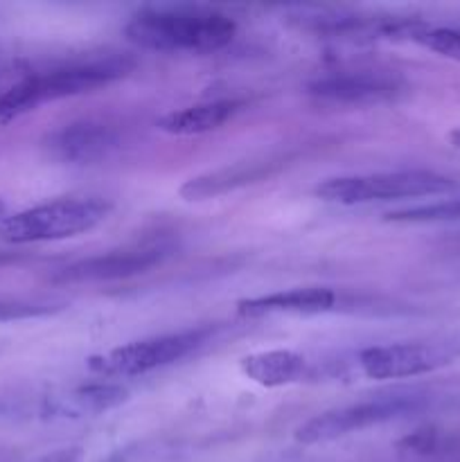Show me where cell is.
Here are the masks:
<instances>
[{
	"label": "cell",
	"instance_id": "cell-1",
	"mask_svg": "<svg viewBox=\"0 0 460 462\" xmlns=\"http://www.w3.org/2000/svg\"><path fill=\"white\" fill-rule=\"evenodd\" d=\"M235 21L206 7H149L124 27L131 43L158 52H215L233 41Z\"/></svg>",
	"mask_w": 460,
	"mask_h": 462
},
{
	"label": "cell",
	"instance_id": "cell-2",
	"mask_svg": "<svg viewBox=\"0 0 460 462\" xmlns=\"http://www.w3.org/2000/svg\"><path fill=\"white\" fill-rule=\"evenodd\" d=\"M131 68L133 63L126 59L104 57L30 72L0 93V125H9L16 117L39 108L41 104L75 97L81 93H93V90L124 77Z\"/></svg>",
	"mask_w": 460,
	"mask_h": 462
},
{
	"label": "cell",
	"instance_id": "cell-3",
	"mask_svg": "<svg viewBox=\"0 0 460 462\" xmlns=\"http://www.w3.org/2000/svg\"><path fill=\"white\" fill-rule=\"evenodd\" d=\"M99 197L54 199L0 219V239L7 244L57 242L97 228L111 212Z\"/></svg>",
	"mask_w": 460,
	"mask_h": 462
},
{
	"label": "cell",
	"instance_id": "cell-4",
	"mask_svg": "<svg viewBox=\"0 0 460 462\" xmlns=\"http://www.w3.org/2000/svg\"><path fill=\"white\" fill-rule=\"evenodd\" d=\"M454 189L455 180L449 176L428 170H404L327 179L316 188V197L338 206H361L373 201L442 197Z\"/></svg>",
	"mask_w": 460,
	"mask_h": 462
},
{
	"label": "cell",
	"instance_id": "cell-5",
	"mask_svg": "<svg viewBox=\"0 0 460 462\" xmlns=\"http://www.w3.org/2000/svg\"><path fill=\"white\" fill-rule=\"evenodd\" d=\"M460 359V332L431 341L391 343L365 347L356 365L368 379H406L433 373Z\"/></svg>",
	"mask_w": 460,
	"mask_h": 462
},
{
	"label": "cell",
	"instance_id": "cell-6",
	"mask_svg": "<svg viewBox=\"0 0 460 462\" xmlns=\"http://www.w3.org/2000/svg\"><path fill=\"white\" fill-rule=\"evenodd\" d=\"M206 337L207 329H185V332L143 338V341L126 343V346L90 356L88 368L90 373L102 374V377H138V374L176 364L197 350L206 341Z\"/></svg>",
	"mask_w": 460,
	"mask_h": 462
},
{
	"label": "cell",
	"instance_id": "cell-7",
	"mask_svg": "<svg viewBox=\"0 0 460 462\" xmlns=\"http://www.w3.org/2000/svg\"><path fill=\"white\" fill-rule=\"evenodd\" d=\"M418 406L419 397L409 393V395L379 397V400L361 402V404L345 406V409L327 411V413L316 415L314 420L302 424L296 431V440L300 445H320V442L338 440V438H345L350 433L391 422L400 415L410 413Z\"/></svg>",
	"mask_w": 460,
	"mask_h": 462
},
{
	"label": "cell",
	"instance_id": "cell-8",
	"mask_svg": "<svg viewBox=\"0 0 460 462\" xmlns=\"http://www.w3.org/2000/svg\"><path fill=\"white\" fill-rule=\"evenodd\" d=\"M170 253V246L158 244H143V246H129L122 251L104 253V255L88 257L77 264L66 266L57 280L61 282H102V280L129 278V275L144 273L156 266L162 257Z\"/></svg>",
	"mask_w": 460,
	"mask_h": 462
},
{
	"label": "cell",
	"instance_id": "cell-9",
	"mask_svg": "<svg viewBox=\"0 0 460 462\" xmlns=\"http://www.w3.org/2000/svg\"><path fill=\"white\" fill-rule=\"evenodd\" d=\"M400 90L401 81L386 72H341L309 84V93L314 97L336 104L383 102L395 97Z\"/></svg>",
	"mask_w": 460,
	"mask_h": 462
},
{
	"label": "cell",
	"instance_id": "cell-10",
	"mask_svg": "<svg viewBox=\"0 0 460 462\" xmlns=\"http://www.w3.org/2000/svg\"><path fill=\"white\" fill-rule=\"evenodd\" d=\"M336 302V293L325 287L289 289V291L269 293V296L244 298L237 302V314L246 319L264 316H309L329 311Z\"/></svg>",
	"mask_w": 460,
	"mask_h": 462
},
{
	"label": "cell",
	"instance_id": "cell-11",
	"mask_svg": "<svg viewBox=\"0 0 460 462\" xmlns=\"http://www.w3.org/2000/svg\"><path fill=\"white\" fill-rule=\"evenodd\" d=\"M117 134L104 122H77L50 135L48 149L57 161L93 162L115 149Z\"/></svg>",
	"mask_w": 460,
	"mask_h": 462
},
{
	"label": "cell",
	"instance_id": "cell-12",
	"mask_svg": "<svg viewBox=\"0 0 460 462\" xmlns=\"http://www.w3.org/2000/svg\"><path fill=\"white\" fill-rule=\"evenodd\" d=\"M278 167L280 161H275V158L235 162V165L221 167V170L210 171V174L189 179L188 183L180 188V197H183L185 201H203V199L221 197V194H228L233 192V189L244 188V185L264 180L266 176L273 174Z\"/></svg>",
	"mask_w": 460,
	"mask_h": 462
},
{
	"label": "cell",
	"instance_id": "cell-13",
	"mask_svg": "<svg viewBox=\"0 0 460 462\" xmlns=\"http://www.w3.org/2000/svg\"><path fill=\"white\" fill-rule=\"evenodd\" d=\"M305 356L291 350L255 352L242 359V373L264 388H280L305 377Z\"/></svg>",
	"mask_w": 460,
	"mask_h": 462
},
{
	"label": "cell",
	"instance_id": "cell-14",
	"mask_svg": "<svg viewBox=\"0 0 460 462\" xmlns=\"http://www.w3.org/2000/svg\"><path fill=\"white\" fill-rule=\"evenodd\" d=\"M129 391L117 383H90V386L75 388V391L59 395L50 402V413L61 418H86V415H99L115 409L126 402Z\"/></svg>",
	"mask_w": 460,
	"mask_h": 462
},
{
	"label": "cell",
	"instance_id": "cell-15",
	"mask_svg": "<svg viewBox=\"0 0 460 462\" xmlns=\"http://www.w3.org/2000/svg\"><path fill=\"white\" fill-rule=\"evenodd\" d=\"M242 104L221 99V102L197 104V106L180 108V111L167 113L165 117L158 120V129L171 135H198L215 131L224 126L235 113L239 111Z\"/></svg>",
	"mask_w": 460,
	"mask_h": 462
},
{
	"label": "cell",
	"instance_id": "cell-16",
	"mask_svg": "<svg viewBox=\"0 0 460 462\" xmlns=\"http://www.w3.org/2000/svg\"><path fill=\"white\" fill-rule=\"evenodd\" d=\"M406 36L431 52L460 61V30L455 27H433L427 23L413 21Z\"/></svg>",
	"mask_w": 460,
	"mask_h": 462
},
{
	"label": "cell",
	"instance_id": "cell-17",
	"mask_svg": "<svg viewBox=\"0 0 460 462\" xmlns=\"http://www.w3.org/2000/svg\"><path fill=\"white\" fill-rule=\"evenodd\" d=\"M386 219L397 221V224H436V221H458L460 199H445V201L406 208V210L391 212V215H386Z\"/></svg>",
	"mask_w": 460,
	"mask_h": 462
},
{
	"label": "cell",
	"instance_id": "cell-18",
	"mask_svg": "<svg viewBox=\"0 0 460 462\" xmlns=\"http://www.w3.org/2000/svg\"><path fill=\"white\" fill-rule=\"evenodd\" d=\"M79 460H81L79 447H68V449L50 451V454L41 456V458L34 462H79Z\"/></svg>",
	"mask_w": 460,
	"mask_h": 462
},
{
	"label": "cell",
	"instance_id": "cell-19",
	"mask_svg": "<svg viewBox=\"0 0 460 462\" xmlns=\"http://www.w3.org/2000/svg\"><path fill=\"white\" fill-rule=\"evenodd\" d=\"M449 140H451V143H454V147H460V129L454 131V134L449 135Z\"/></svg>",
	"mask_w": 460,
	"mask_h": 462
},
{
	"label": "cell",
	"instance_id": "cell-20",
	"mask_svg": "<svg viewBox=\"0 0 460 462\" xmlns=\"http://www.w3.org/2000/svg\"><path fill=\"white\" fill-rule=\"evenodd\" d=\"M3 217H7V206H5V201L0 199V219H3Z\"/></svg>",
	"mask_w": 460,
	"mask_h": 462
}]
</instances>
